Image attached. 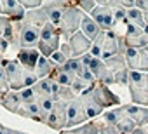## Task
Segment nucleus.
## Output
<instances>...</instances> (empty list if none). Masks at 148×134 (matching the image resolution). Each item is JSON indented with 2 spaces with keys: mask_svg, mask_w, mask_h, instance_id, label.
<instances>
[{
  "mask_svg": "<svg viewBox=\"0 0 148 134\" xmlns=\"http://www.w3.org/2000/svg\"><path fill=\"white\" fill-rule=\"evenodd\" d=\"M0 134H7V127L0 124Z\"/></svg>",
  "mask_w": 148,
  "mask_h": 134,
  "instance_id": "obj_39",
  "label": "nucleus"
},
{
  "mask_svg": "<svg viewBox=\"0 0 148 134\" xmlns=\"http://www.w3.org/2000/svg\"><path fill=\"white\" fill-rule=\"evenodd\" d=\"M49 59H51L52 63H56L58 66H63V64H64V63L68 61V57H66V56H64V54H63L61 51H56V52H54V54H52V56H51Z\"/></svg>",
  "mask_w": 148,
  "mask_h": 134,
  "instance_id": "obj_35",
  "label": "nucleus"
},
{
  "mask_svg": "<svg viewBox=\"0 0 148 134\" xmlns=\"http://www.w3.org/2000/svg\"><path fill=\"white\" fill-rule=\"evenodd\" d=\"M19 30V47L21 49H37L40 42V28L28 25L26 21H18Z\"/></svg>",
  "mask_w": 148,
  "mask_h": 134,
  "instance_id": "obj_8",
  "label": "nucleus"
},
{
  "mask_svg": "<svg viewBox=\"0 0 148 134\" xmlns=\"http://www.w3.org/2000/svg\"><path fill=\"white\" fill-rule=\"evenodd\" d=\"M68 44H70V49H71V59H73V57H75V59H80L82 56L89 54L91 45H92V42H91L82 31L73 33V35L70 37Z\"/></svg>",
  "mask_w": 148,
  "mask_h": 134,
  "instance_id": "obj_12",
  "label": "nucleus"
},
{
  "mask_svg": "<svg viewBox=\"0 0 148 134\" xmlns=\"http://www.w3.org/2000/svg\"><path fill=\"white\" fill-rule=\"evenodd\" d=\"M124 40L129 47L134 49H143L148 45V26L146 28H139L134 25H127L125 26V33H124Z\"/></svg>",
  "mask_w": 148,
  "mask_h": 134,
  "instance_id": "obj_9",
  "label": "nucleus"
},
{
  "mask_svg": "<svg viewBox=\"0 0 148 134\" xmlns=\"http://www.w3.org/2000/svg\"><path fill=\"white\" fill-rule=\"evenodd\" d=\"M52 82H56V84H59V85H64V87H71V84H73V80H75V75L73 73H70L68 70H64L63 66H59V68H56L52 73H51V77H49Z\"/></svg>",
  "mask_w": 148,
  "mask_h": 134,
  "instance_id": "obj_19",
  "label": "nucleus"
},
{
  "mask_svg": "<svg viewBox=\"0 0 148 134\" xmlns=\"http://www.w3.org/2000/svg\"><path fill=\"white\" fill-rule=\"evenodd\" d=\"M129 72L131 70H122V72H117V73H113V80H115V84L117 85H129Z\"/></svg>",
  "mask_w": 148,
  "mask_h": 134,
  "instance_id": "obj_33",
  "label": "nucleus"
},
{
  "mask_svg": "<svg viewBox=\"0 0 148 134\" xmlns=\"http://www.w3.org/2000/svg\"><path fill=\"white\" fill-rule=\"evenodd\" d=\"M37 103H38V106H40L45 113H49V111L54 108L56 99H54L52 96H42V98H38V99H37Z\"/></svg>",
  "mask_w": 148,
  "mask_h": 134,
  "instance_id": "obj_31",
  "label": "nucleus"
},
{
  "mask_svg": "<svg viewBox=\"0 0 148 134\" xmlns=\"http://www.w3.org/2000/svg\"><path fill=\"white\" fill-rule=\"evenodd\" d=\"M96 84V82H94ZM94 84H91V82H87V80H84V79H79V77H75V80H73V84H71V91L75 92V96L77 98H80L82 94H86Z\"/></svg>",
  "mask_w": 148,
  "mask_h": 134,
  "instance_id": "obj_27",
  "label": "nucleus"
},
{
  "mask_svg": "<svg viewBox=\"0 0 148 134\" xmlns=\"http://www.w3.org/2000/svg\"><path fill=\"white\" fill-rule=\"evenodd\" d=\"M73 4H75V7L82 12V14H91L94 9H96V0H75V2H73Z\"/></svg>",
  "mask_w": 148,
  "mask_h": 134,
  "instance_id": "obj_28",
  "label": "nucleus"
},
{
  "mask_svg": "<svg viewBox=\"0 0 148 134\" xmlns=\"http://www.w3.org/2000/svg\"><path fill=\"white\" fill-rule=\"evenodd\" d=\"M82 18H84V14H82V12L75 7V4L70 0V4H68V7L64 9V14H63V18H61V23H59V26H58L63 42H68L73 33L80 31Z\"/></svg>",
  "mask_w": 148,
  "mask_h": 134,
  "instance_id": "obj_2",
  "label": "nucleus"
},
{
  "mask_svg": "<svg viewBox=\"0 0 148 134\" xmlns=\"http://www.w3.org/2000/svg\"><path fill=\"white\" fill-rule=\"evenodd\" d=\"M59 35V30L58 26H54L52 23H47L42 30H40V40H49V38H54Z\"/></svg>",
  "mask_w": 148,
  "mask_h": 134,
  "instance_id": "obj_30",
  "label": "nucleus"
},
{
  "mask_svg": "<svg viewBox=\"0 0 148 134\" xmlns=\"http://www.w3.org/2000/svg\"><path fill=\"white\" fill-rule=\"evenodd\" d=\"M4 73H5V82H7L9 89L16 91V92H19L23 89H28V87H33L38 82L37 73L25 68V66H21L16 61V57L14 59H5Z\"/></svg>",
  "mask_w": 148,
  "mask_h": 134,
  "instance_id": "obj_1",
  "label": "nucleus"
},
{
  "mask_svg": "<svg viewBox=\"0 0 148 134\" xmlns=\"http://www.w3.org/2000/svg\"><path fill=\"white\" fill-rule=\"evenodd\" d=\"M52 80L47 77V79H38V82L33 85V91L37 92V98H42V96H52Z\"/></svg>",
  "mask_w": 148,
  "mask_h": 134,
  "instance_id": "obj_24",
  "label": "nucleus"
},
{
  "mask_svg": "<svg viewBox=\"0 0 148 134\" xmlns=\"http://www.w3.org/2000/svg\"><path fill=\"white\" fill-rule=\"evenodd\" d=\"M0 16H2V0H0Z\"/></svg>",
  "mask_w": 148,
  "mask_h": 134,
  "instance_id": "obj_41",
  "label": "nucleus"
},
{
  "mask_svg": "<svg viewBox=\"0 0 148 134\" xmlns=\"http://www.w3.org/2000/svg\"><path fill=\"white\" fill-rule=\"evenodd\" d=\"M80 31L91 40V42H94L98 37H99V33L103 31L94 21H92V18L91 16H87V14H84V18H82V25H80Z\"/></svg>",
  "mask_w": 148,
  "mask_h": 134,
  "instance_id": "obj_18",
  "label": "nucleus"
},
{
  "mask_svg": "<svg viewBox=\"0 0 148 134\" xmlns=\"http://www.w3.org/2000/svg\"><path fill=\"white\" fill-rule=\"evenodd\" d=\"M66 106L68 103L64 101H56L54 108L49 111L47 115V120H45V125L54 129V131H64L66 129Z\"/></svg>",
  "mask_w": 148,
  "mask_h": 134,
  "instance_id": "obj_10",
  "label": "nucleus"
},
{
  "mask_svg": "<svg viewBox=\"0 0 148 134\" xmlns=\"http://www.w3.org/2000/svg\"><path fill=\"white\" fill-rule=\"evenodd\" d=\"M127 21L134 26H139V28H146V23H145V12L139 11V9H129L127 11Z\"/></svg>",
  "mask_w": 148,
  "mask_h": 134,
  "instance_id": "obj_25",
  "label": "nucleus"
},
{
  "mask_svg": "<svg viewBox=\"0 0 148 134\" xmlns=\"http://www.w3.org/2000/svg\"><path fill=\"white\" fill-rule=\"evenodd\" d=\"M9 91H11V89H9V85H7V82H5V80H0V103H2L4 96H5Z\"/></svg>",
  "mask_w": 148,
  "mask_h": 134,
  "instance_id": "obj_36",
  "label": "nucleus"
},
{
  "mask_svg": "<svg viewBox=\"0 0 148 134\" xmlns=\"http://www.w3.org/2000/svg\"><path fill=\"white\" fill-rule=\"evenodd\" d=\"M86 122H89V117L86 113V108H84L80 98L70 101L66 106V129H75Z\"/></svg>",
  "mask_w": 148,
  "mask_h": 134,
  "instance_id": "obj_7",
  "label": "nucleus"
},
{
  "mask_svg": "<svg viewBox=\"0 0 148 134\" xmlns=\"http://www.w3.org/2000/svg\"><path fill=\"white\" fill-rule=\"evenodd\" d=\"M18 2L21 4V7L25 11H35V9H40L42 7V0H18Z\"/></svg>",
  "mask_w": 148,
  "mask_h": 134,
  "instance_id": "obj_34",
  "label": "nucleus"
},
{
  "mask_svg": "<svg viewBox=\"0 0 148 134\" xmlns=\"http://www.w3.org/2000/svg\"><path fill=\"white\" fill-rule=\"evenodd\" d=\"M59 134H119V131L113 125H108L105 120H101V117H98L75 129H64Z\"/></svg>",
  "mask_w": 148,
  "mask_h": 134,
  "instance_id": "obj_6",
  "label": "nucleus"
},
{
  "mask_svg": "<svg viewBox=\"0 0 148 134\" xmlns=\"http://www.w3.org/2000/svg\"><path fill=\"white\" fill-rule=\"evenodd\" d=\"M70 0H47V2L42 4V9L45 11L49 23H52L54 26H59L61 18L64 14V9L68 7Z\"/></svg>",
  "mask_w": 148,
  "mask_h": 134,
  "instance_id": "obj_11",
  "label": "nucleus"
},
{
  "mask_svg": "<svg viewBox=\"0 0 148 134\" xmlns=\"http://www.w3.org/2000/svg\"><path fill=\"white\" fill-rule=\"evenodd\" d=\"M56 68H59L56 63H52L49 57L40 56V59H38V63H37V68H35V73H37L38 79H47V77H51V73H52Z\"/></svg>",
  "mask_w": 148,
  "mask_h": 134,
  "instance_id": "obj_20",
  "label": "nucleus"
},
{
  "mask_svg": "<svg viewBox=\"0 0 148 134\" xmlns=\"http://www.w3.org/2000/svg\"><path fill=\"white\" fill-rule=\"evenodd\" d=\"M129 92L132 105L148 108V73L129 72Z\"/></svg>",
  "mask_w": 148,
  "mask_h": 134,
  "instance_id": "obj_3",
  "label": "nucleus"
},
{
  "mask_svg": "<svg viewBox=\"0 0 148 134\" xmlns=\"http://www.w3.org/2000/svg\"><path fill=\"white\" fill-rule=\"evenodd\" d=\"M98 106H101L105 111L106 110H110V108H115V106H120L122 103H120V98L115 94V92H112L110 91V87H106V85H103V84H94L87 92H86Z\"/></svg>",
  "mask_w": 148,
  "mask_h": 134,
  "instance_id": "obj_4",
  "label": "nucleus"
},
{
  "mask_svg": "<svg viewBox=\"0 0 148 134\" xmlns=\"http://www.w3.org/2000/svg\"><path fill=\"white\" fill-rule=\"evenodd\" d=\"M23 21H26L28 25H33V26H37V28L42 30V28L49 23V18H47L45 11L40 7V9H35V11H26Z\"/></svg>",
  "mask_w": 148,
  "mask_h": 134,
  "instance_id": "obj_17",
  "label": "nucleus"
},
{
  "mask_svg": "<svg viewBox=\"0 0 148 134\" xmlns=\"http://www.w3.org/2000/svg\"><path fill=\"white\" fill-rule=\"evenodd\" d=\"M11 25V21L5 18V16H0V54H7V51H9V42L4 38V35H5V30H7V26Z\"/></svg>",
  "mask_w": 148,
  "mask_h": 134,
  "instance_id": "obj_26",
  "label": "nucleus"
},
{
  "mask_svg": "<svg viewBox=\"0 0 148 134\" xmlns=\"http://www.w3.org/2000/svg\"><path fill=\"white\" fill-rule=\"evenodd\" d=\"M38 59H40L38 49H21V51L16 54V61H18L21 66H25V68L32 70V72H35Z\"/></svg>",
  "mask_w": 148,
  "mask_h": 134,
  "instance_id": "obj_15",
  "label": "nucleus"
},
{
  "mask_svg": "<svg viewBox=\"0 0 148 134\" xmlns=\"http://www.w3.org/2000/svg\"><path fill=\"white\" fill-rule=\"evenodd\" d=\"M139 72L148 73V45L139 49Z\"/></svg>",
  "mask_w": 148,
  "mask_h": 134,
  "instance_id": "obj_32",
  "label": "nucleus"
},
{
  "mask_svg": "<svg viewBox=\"0 0 148 134\" xmlns=\"http://www.w3.org/2000/svg\"><path fill=\"white\" fill-rule=\"evenodd\" d=\"M0 105H2L7 111H11V113H18V110L23 106V103L19 99V92H16V91H9L4 96V99H2Z\"/></svg>",
  "mask_w": 148,
  "mask_h": 134,
  "instance_id": "obj_21",
  "label": "nucleus"
},
{
  "mask_svg": "<svg viewBox=\"0 0 148 134\" xmlns=\"http://www.w3.org/2000/svg\"><path fill=\"white\" fill-rule=\"evenodd\" d=\"M92 18V21L103 30V31H108V30H113L115 28V18H113V11L105 7V5H96V9L89 14Z\"/></svg>",
  "mask_w": 148,
  "mask_h": 134,
  "instance_id": "obj_13",
  "label": "nucleus"
},
{
  "mask_svg": "<svg viewBox=\"0 0 148 134\" xmlns=\"http://www.w3.org/2000/svg\"><path fill=\"white\" fill-rule=\"evenodd\" d=\"M105 64L108 66V70L112 73H117V72H122V70H129L127 68V63H125V57L122 54H115V56H110L108 59H103Z\"/></svg>",
  "mask_w": 148,
  "mask_h": 134,
  "instance_id": "obj_22",
  "label": "nucleus"
},
{
  "mask_svg": "<svg viewBox=\"0 0 148 134\" xmlns=\"http://www.w3.org/2000/svg\"><path fill=\"white\" fill-rule=\"evenodd\" d=\"M124 57H125V63H127V68L131 72H139V49H134V47L127 45V49L124 52Z\"/></svg>",
  "mask_w": 148,
  "mask_h": 134,
  "instance_id": "obj_23",
  "label": "nucleus"
},
{
  "mask_svg": "<svg viewBox=\"0 0 148 134\" xmlns=\"http://www.w3.org/2000/svg\"><path fill=\"white\" fill-rule=\"evenodd\" d=\"M145 23H146V26H148V12H145Z\"/></svg>",
  "mask_w": 148,
  "mask_h": 134,
  "instance_id": "obj_40",
  "label": "nucleus"
},
{
  "mask_svg": "<svg viewBox=\"0 0 148 134\" xmlns=\"http://www.w3.org/2000/svg\"><path fill=\"white\" fill-rule=\"evenodd\" d=\"M80 59H82V63L87 66V68L91 70V73H92V77H94V80H96L98 84H103V85H106V87H110L112 84H115L113 73L108 70V66L105 64L103 59L92 57L91 54H86V56H82Z\"/></svg>",
  "mask_w": 148,
  "mask_h": 134,
  "instance_id": "obj_5",
  "label": "nucleus"
},
{
  "mask_svg": "<svg viewBox=\"0 0 148 134\" xmlns=\"http://www.w3.org/2000/svg\"><path fill=\"white\" fill-rule=\"evenodd\" d=\"M61 42H63V38H61V35H58V37L49 38V40H40L38 45H37V49H38L40 56H44V57H51L56 51H59Z\"/></svg>",
  "mask_w": 148,
  "mask_h": 134,
  "instance_id": "obj_16",
  "label": "nucleus"
},
{
  "mask_svg": "<svg viewBox=\"0 0 148 134\" xmlns=\"http://www.w3.org/2000/svg\"><path fill=\"white\" fill-rule=\"evenodd\" d=\"M19 99L23 105H32V103H37V92L33 91V87H28V89H23L19 91Z\"/></svg>",
  "mask_w": 148,
  "mask_h": 134,
  "instance_id": "obj_29",
  "label": "nucleus"
},
{
  "mask_svg": "<svg viewBox=\"0 0 148 134\" xmlns=\"http://www.w3.org/2000/svg\"><path fill=\"white\" fill-rule=\"evenodd\" d=\"M5 56L0 54V80H5V73H4V64H5Z\"/></svg>",
  "mask_w": 148,
  "mask_h": 134,
  "instance_id": "obj_38",
  "label": "nucleus"
},
{
  "mask_svg": "<svg viewBox=\"0 0 148 134\" xmlns=\"http://www.w3.org/2000/svg\"><path fill=\"white\" fill-rule=\"evenodd\" d=\"M59 51H61V52H63L68 59H71V49H70V44H68V42H61Z\"/></svg>",
  "mask_w": 148,
  "mask_h": 134,
  "instance_id": "obj_37",
  "label": "nucleus"
},
{
  "mask_svg": "<svg viewBox=\"0 0 148 134\" xmlns=\"http://www.w3.org/2000/svg\"><path fill=\"white\" fill-rule=\"evenodd\" d=\"M26 11L21 7L18 0H2V16H5L9 21H23Z\"/></svg>",
  "mask_w": 148,
  "mask_h": 134,
  "instance_id": "obj_14",
  "label": "nucleus"
}]
</instances>
